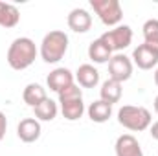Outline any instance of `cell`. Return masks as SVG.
I'll list each match as a JSON object with an SVG mask.
<instances>
[{"label": "cell", "mask_w": 158, "mask_h": 156, "mask_svg": "<svg viewBox=\"0 0 158 156\" xmlns=\"http://www.w3.org/2000/svg\"><path fill=\"white\" fill-rule=\"evenodd\" d=\"M37 53H39V50H37L35 42L30 39V37H19V39H15L9 44L7 57L6 59H7V64L13 70L20 72V70L30 68L35 63Z\"/></svg>", "instance_id": "1"}, {"label": "cell", "mask_w": 158, "mask_h": 156, "mask_svg": "<svg viewBox=\"0 0 158 156\" xmlns=\"http://www.w3.org/2000/svg\"><path fill=\"white\" fill-rule=\"evenodd\" d=\"M68 51V35L61 30H52L50 33H46L40 42V57L44 63L48 64H55L59 63Z\"/></svg>", "instance_id": "2"}, {"label": "cell", "mask_w": 158, "mask_h": 156, "mask_svg": "<svg viewBox=\"0 0 158 156\" xmlns=\"http://www.w3.org/2000/svg\"><path fill=\"white\" fill-rule=\"evenodd\" d=\"M151 112L145 107H134V105H123L118 110V123L132 132H142L151 127Z\"/></svg>", "instance_id": "3"}, {"label": "cell", "mask_w": 158, "mask_h": 156, "mask_svg": "<svg viewBox=\"0 0 158 156\" xmlns=\"http://www.w3.org/2000/svg\"><path fill=\"white\" fill-rule=\"evenodd\" d=\"M59 105L63 117L68 121H77L85 114V103H83V90L79 84H70L63 92H59Z\"/></svg>", "instance_id": "4"}, {"label": "cell", "mask_w": 158, "mask_h": 156, "mask_svg": "<svg viewBox=\"0 0 158 156\" xmlns=\"http://www.w3.org/2000/svg\"><path fill=\"white\" fill-rule=\"evenodd\" d=\"M90 7L105 26H119L123 9L118 0H90Z\"/></svg>", "instance_id": "5"}, {"label": "cell", "mask_w": 158, "mask_h": 156, "mask_svg": "<svg viewBox=\"0 0 158 156\" xmlns=\"http://www.w3.org/2000/svg\"><path fill=\"white\" fill-rule=\"evenodd\" d=\"M99 39L110 48V51H121L132 42V28L127 24H119L114 30L105 31Z\"/></svg>", "instance_id": "6"}, {"label": "cell", "mask_w": 158, "mask_h": 156, "mask_svg": "<svg viewBox=\"0 0 158 156\" xmlns=\"http://www.w3.org/2000/svg\"><path fill=\"white\" fill-rule=\"evenodd\" d=\"M132 76V61L131 57L116 53L109 61V79H114L118 83H125Z\"/></svg>", "instance_id": "7"}, {"label": "cell", "mask_w": 158, "mask_h": 156, "mask_svg": "<svg viewBox=\"0 0 158 156\" xmlns=\"http://www.w3.org/2000/svg\"><path fill=\"white\" fill-rule=\"evenodd\" d=\"M132 63L140 70H153L158 64V51L143 42L138 48H134V51H132Z\"/></svg>", "instance_id": "8"}, {"label": "cell", "mask_w": 158, "mask_h": 156, "mask_svg": "<svg viewBox=\"0 0 158 156\" xmlns=\"http://www.w3.org/2000/svg\"><path fill=\"white\" fill-rule=\"evenodd\" d=\"M40 121L35 119V117H24L20 119V123L17 125V136L20 142L24 143H33L40 138Z\"/></svg>", "instance_id": "9"}, {"label": "cell", "mask_w": 158, "mask_h": 156, "mask_svg": "<svg viewBox=\"0 0 158 156\" xmlns=\"http://www.w3.org/2000/svg\"><path fill=\"white\" fill-rule=\"evenodd\" d=\"M74 74L68 70V68H55V70H52L50 74H48V77H46V84H48V88L50 90H53V92H63L64 88H68L70 84H74Z\"/></svg>", "instance_id": "10"}, {"label": "cell", "mask_w": 158, "mask_h": 156, "mask_svg": "<svg viewBox=\"0 0 158 156\" xmlns=\"http://www.w3.org/2000/svg\"><path fill=\"white\" fill-rule=\"evenodd\" d=\"M66 22H68V28L76 33H86L90 28H92V15L83 9V7H76L68 13L66 17Z\"/></svg>", "instance_id": "11"}, {"label": "cell", "mask_w": 158, "mask_h": 156, "mask_svg": "<svg viewBox=\"0 0 158 156\" xmlns=\"http://www.w3.org/2000/svg\"><path fill=\"white\" fill-rule=\"evenodd\" d=\"M116 156H143V151L140 147V142L132 134H121L114 143Z\"/></svg>", "instance_id": "12"}, {"label": "cell", "mask_w": 158, "mask_h": 156, "mask_svg": "<svg viewBox=\"0 0 158 156\" xmlns=\"http://www.w3.org/2000/svg\"><path fill=\"white\" fill-rule=\"evenodd\" d=\"M74 77H76L79 86H83V88H94L99 83V72H98V68H94V64H81L76 70Z\"/></svg>", "instance_id": "13"}, {"label": "cell", "mask_w": 158, "mask_h": 156, "mask_svg": "<svg viewBox=\"0 0 158 156\" xmlns=\"http://www.w3.org/2000/svg\"><path fill=\"white\" fill-rule=\"evenodd\" d=\"M110 57H112L110 48H109L101 39H96L88 44V59H90L92 63H96V64H105V63L110 61Z\"/></svg>", "instance_id": "14"}, {"label": "cell", "mask_w": 158, "mask_h": 156, "mask_svg": "<svg viewBox=\"0 0 158 156\" xmlns=\"http://www.w3.org/2000/svg\"><path fill=\"white\" fill-rule=\"evenodd\" d=\"M121 94H123V88H121V83L114 81V79H107L103 81L101 88H99V96H101V101L109 103V105H114L121 99Z\"/></svg>", "instance_id": "15"}, {"label": "cell", "mask_w": 158, "mask_h": 156, "mask_svg": "<svg viewBox=\"0 0 158 156\" xmlns=\"http://www.w3.org/2000/svg\"><path fill=\"white\" fill-rule=\"evenodd\" d=\"M86 114H88V117H90L94 123H105V121H109L110 116H112V105H109V103L98 99V101H94V103L88 105Z\"/></svg>", "instance_id": "16"}, {"label": "cell", "mask_w": 158, "mask_h": 156, "mask_svg": "<svg viewBox=\"0 0 158 156\" xmlns=\"http://www.w3.org/2000/svg\"><path fill=\"white\" fill-rule=\"evenodd\" d=\"M46 97H48V96H46V88L40 86L39 83H30V84H26V88H24V92H22L24 103H26L28 107H31V109H35L37 105H40Z\"/></svg>", "instance_id": "17"}, {"label": "cell", "mask_w": 158, "mask_h": 156, "mask_svg": "<svg viewBox=\"0 0 158 156\" xmlns=\"http://www.w3.org/2000/svg\"><path fill=\"white\" fill-rule=\"evenodd\" d=\"M20 20V13L13 4L0 0V26L2 28H15Z\"/></svg>", "instance_id": "18"}, {"label": "cell", "mask_w": 158, "mask_h": 156, "mask_svg": "<svg viewBox=\"0 0 158 156\" xmlns=\"http://www.w3.org/2000/svg\"><path fill=\"white\" fill-rule=\"evenodd\" d=\"M33 112H35V119H39V121H53L57 117L59 107H57V103L53 99L46 97L40 105H37L33 109Z\"/></svg>", "instance_id": "19"}, {"label": "cell", "mask_w": 158, "mask_h": 156, "mask_svg": "<svg viewBox=\"0 0 158 156\" xmlns=\"http://www.w3.org/2000/svg\"><path fill=\"white\" fill-rule=\"evenodd\" d=\"M143 40L147 46L158 51V18H149L143 24Z\"/></svg>", "instance_id": "20"}, {"label": "cell", "mask_w": 158, "mask_h": 156, "mask_svg": "<svg viewBox=\"0 0 158 156\" xmlns=\"http://www.w3.org/2000/svg\"><path fill=\"white\" fill-rule=\"evenodd\" d=\"M6 130H7V119H6V114L0 110V142L6 136Z\"/></svg>", "instance_id": "21"}, {"label": "cell", "mask_w": 158, "mask_h": 156, "mask_svg": "<svg viewBox=\"0 0 158 156\" xmlns=\"http://www.w3.org/2000/svg\"><path fill=\"white\" fill-rule=\"evenodd\" d=\"M149 134H151V138H153V140H156V142H158V121L151 123V127H149Z\"/></svg>", "instance_id": "22"}, {"label": "cell", "mask_w": 158, "mask_h": 156, "mask_svg": "<svg viewBox=\"0 0 158 156\" xmlns=\"http://www.w3.org/2000/svg\"><path fill=\"white\" fill-rule=\"evenodd\" d=\"M153 105H155V112L158 114V96L155 97V103H153Z\"/></svg>", "instance_id": "23"}, {"label": "cell", "mask_w": 158, "mask_h": 156, "mask_svg": "<svg viewBox=\"0 0 158 156\" xmlns=\"http://www.w3.org/2000/svg\"><path fill=\"white\" fill-rule=\"evenodd\" d=\"M155 84H156V86H158V68H156V70H155Z\"/></svg>", "instance_id": "24"}]
</instances>
